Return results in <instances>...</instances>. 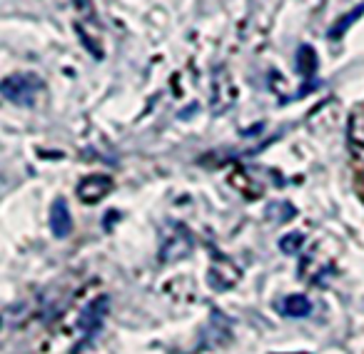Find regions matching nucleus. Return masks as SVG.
<instances>
[{"mask_svg":"<svg viewBox=\"0 0 364 354\" xmlns=\"http://www.w3.org/2000/svg\"><path fill=\"white\" fill-rule=\"evenodd\" d=\"M43 90V82L38 80V75L33 73H16V75H8L6 80L0 82V92L8 102L21 107H31L38 100Z\"/></svg>","mask_w":364,"mask_h":354,"instance_id":"f257e3e1","label":"nucleus"},{"mask_svg":"<svg viewBox=\"0 0 364 354\" xmlns=\"http://www.w3.org/2000/svg\"><path fill=\"white\" fill-rule=\"evenodd\" d=\"M112 190V180L107 175H87L77 183V198L85 205H95L107 198Z\"/></svg>","mask_w":364,"mask_h":354,"instance_id":"f03ea898","label":"nucleus"},{"mask_svg":"<svg viewBox=\"0 0 364 354\" xmlns=\"http://www.w3.org/2000/svg\"><path fill=\"white\" fill-rule=\"evenodd\" d=\"M347 145H349V152H352L357 160L364 162V107H357V110L349 115Z\"/></svg>","mask_w":364,"mask_h":354,"instance_id":"7ed1b4c3","label":"nucleus"},{"mask_svg":"<svg viewBox=\"0 0 364 354\" xmlns=\"http://www.w3.org/2000/svg\"><path fill=\"white\" fill-rule=\"evenodd\" d=\"M50 230L55 237H68L73 232V215L63 198H58L50 208Z\"/></svg>","mask_w":364,"mask_h":354,"instance_id":"20e7f679","label":"nucleus"},{"mask_svg":"<svg viewBox=\"0 0 364 354\" xmlns=\"http://www.w3.org/2000/svg\"><path fill=\"white\" fill-rule=\"evenodd\" d=\"M277 309L284 317H309L312 302H309L304 294H287V297L277 302Z\"/></svg>","mask_w":364,"mask_h":354,"instance_id":"39448f33","label":"nucleus"},{"mask_svg":"<svg viewBox=\"0 0 364 354\" xmlns=\"http://www.w3.org/2000/svg\"><path fill=\"white\" fill-rule=\"evenodd\" d=\"M362 13H364V3H362V6H357V8H352V11H349L347 16L342 18V21L334 23V26L329 28V38H332V41H337V38H342L344 33L349 31V26H352L354 21H359V18H362Z\"/></svg>","mask_w":364,"mask_h":354,"instance_id":"423d86ee","label":"nucleus"},{"mask_svg":"<svg viewBox=\"0 0 364 354\" xmlns=\"http://www.w3.org/2000/svg\"><path fill=\"white\" fill-rule=\"evenodd\" d=\"M297 65H299V70H302L307 77L314 73V68H317V58H314V50L309 45L299 48V53H297Z\"/></svg>","mask_w":364,"mask_h":354,"instance_id":"0eeeda50","label":"nucleus"},{"mask_svg":"<svg viewBox=\"0 0 364 354\" xmlns=\"http://www.w3.org/2000/svg\"><path fill=\"white\" fill-rule=\"evenodd\" d=\"M302 242H304V235L289 232V235H284V237L279 240V250H282V252H287V254H294L299 247H302Z\"/></svg>","mask_w":364,"mask_h":354,"instance_id":"6e6552de","label":"nucleus"}]
</instances>
